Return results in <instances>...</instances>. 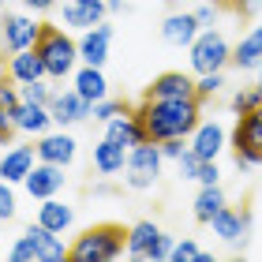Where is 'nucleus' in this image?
Returning a JSON list of instances; mask_svg holds the SVG:
<instances>
[{
  "instance_id": "4",
  "label": "nucleus",
  "mask_w": 262,
  "mask_h": 262,
  "mask_svg": "<svg viewBox=\"0 0 262 262\" xmlns=\"http://www.w3.org/2000/svg\"><path fill=\"white\" fill-rule=\"evenodd\" d=\"M232 161L236 169H251V165L262 161V105L251 113H240L236 120V131H232Z\"/></svg>"
},
{
  "instance_id": "43",
  "label": "nucleus",
  "mask_w": 262,
  "mask_h": 262,
  "mask_svg": "<svg viewBox=\"0 0 262 262\" xmlns=\"http://www.w3.org/2000/svg\"><path fill=\"white\" fill-rule=\"evenodd\" d=\"M258 8H262V0H244V11H240V15H247V19H251Z\"/></svg>"
},
{
  "instance_id": "16",
  "label": "nucleus",
  "mask_w": 262,
  "mask_h": 262,
  "mask_svg": "<svg viewBox=\"0 0 262 262\" xmlns=\"http://www.w3.org/2000/svg\"><path fill=\"white\" fill-rule=\"evenodd\" d=\"M8 75L23 86V82H34V79H49V71H45V60L38 56V49H19L8 60Z\"/></svg>"
},
{
  "instance_id": "11",
  "label": "nucleus",
  "mask_w": 262,
  "mask_h": 262,
  "mask_svg": "<svg viewBox=\"0 0 262 262\" xmlns=\"http://www.w3.org/2000/svg\"><path fill=\"white\" fill-rule=\"evenodd\" d=\"M109 41H113V27H109V23L90 27L86 34H82V41H79V60L101 68L105 60H109Z\"/></svg>"
},
{
  "instance_id": "33",
  "label": "nucleus",
  "mask_w": 262,
  "mask_h": 262,
  "mask_svg": "<svg viewBox=\"0 0 262 262\" xmlns=\"http://www.w3.org/2000/svg\"><path fill=\"white\" fill-rule=\"evenodd\" d=\"M176 165H180V176H184V180H195V172H199L202 158H199V154H195L191 146H187V150L180 154V158H176Z\"/></svg>"
},
{
  "instance_id": "3",
  "label": "nucleus",
  "mask_w": 262,
  "mask_h": 262,
  "mask_svg": "<svg viewBox=\"0 0 262 262\" xmlns=\"http://www.w3.org/2000/svg\"><path fill=\"white\" fill-rule=\"evenodd\" d=\"M34 49H38V56L45 60L49 79H64V75H71V71H75L79 41H71L64 30L53 27V23H41V34H38V41H34Z\"/></svg>"
},
{
  "instance_id": "15",
  "label": "nucleus",
  "mask_w": 262,
  "mask_h": 262,
  "mask_svg": "<svg viewBox=\"0 0 262 262\" xmlns=\"http://www.w3.org/2000/svg\"><path fill=\"white\" fill-rule=\"evenodd\" d=\"M49 124H53L49 105L27 101V98L19 101V109H15V127L23 131V135H45V131H49Z\"/></svg>"
},
{
  "instance_id": "23",
  "label": "nucleus",
  "mask_w": 262,
  "mask_h": 262,
  "mask_svg": "<svg viewBox=\"0 0 262 262\" xmlns=\"http://www.w3.org/2000/svg\"><path fill=\"white\" fill-rule=\"evenodd\" d=\"M75 90H79L86 101H101V98H109V82H105L101 68H94V64H82V68L75 71Z\"/></svg>"
},
{
  "instance_id": "7",
  "label": "nucleus",
  "mask_w": 262,
  "mask_h": 262,
  "mask_svg": "<svg viewBox=\"0 0 262 262\" xmlns=\"http://www.w3.org/2000/svg\"><path fill=\"white\" fill-rule=\"evenodd\" d=\"M94 109V101H86L79 90H60V94H53V101H49V113H53V124H79V120H86Z\"/></svg>"
},
{
  "instance_id": "1",
  "label": "nucleus",
  "mask_w": 262,
  "mask_h": 262,
  "mask_svg": "<svg viewBox=\"0 0 262 262\" xmlns=\"http://www.w3.org/2000/svg\"><path fill=\"white\" fill-rule=\"evenodd\" d=\"M135 116L146 127L150 142L187 139L199 127L202 98H142V105H135Z\"/></svg>"
},
{
  "instance_id": "21",
  "label": "nucleus",
  "mask_w": 262,
  "mask_h": 262,
  "mask_svg": "<svg viewBox=\"0 0 262 262\" xmlns=\"http://www.w3.org/2000/svg\"><path fill=\"white\" fill-rule=\"evenodd\" d=\"M225 146V131L217 124H199L191 131V150L199 154L202 161H217V154Z\"/></svg>"
},
{
  "instance_id": "14",
  "label": "nucleus",
  "mask_w": 262,
  "mask_h": 262,
  "mask_svg": "<svg viewBox=\"0 0 262 262\" xmlns=\"http://www.w3.org/2000/svg\"><path fill=\"white\" fill-rule=\"evenodd\" d=\"M34 150H38V161H53V165H71V161H75V139H71L68 131L41 135Z\"/></svg>"
},
{
  "instance_id": "22",
  "label": "nucleus",
  "mask_w": 262,
  "mask_h": 262,
  "mask_svg": "<svg viewBox=\"0 0 262 262\" xmlns=\"http://www.w3.org/2000/svg\"><path fill=\"white\" fill-rule=\"evenodd\" d=\"M27 232L34 236V244H38L41 262H64V258H68V247H64V240H60V232L45 229V225H30Z\"/></svg>"
},
{
  "instance_id": "2",
  "label": "nucleus",
  "mask_w": 262,
  "mask_h": 262,
  "mask_svg": "<svg viewBox=\"0 0 262 262\" xmlns=\"http://www.w3.org/2000/svg\"><path fill=\"white\" fill-rule=\"evenodd\" d=\"M124 251H127L124 225H94V229L75 236V244L68 247V258L71 262H113Z\"/></svg>"
},
{
  "instance_id": "35",
  "label": "nucleus",
  "mask_w": 262,
  "mask_h": 262,
  "mask_svg": "<svg viewBox=\"0 0 262 262\" xmlns=\"http://www.w3.org/2000/svg\"><path fill=\"white\" fill-rule=\"evenodd\" d=\"M64 23H68V27H86V30H90L86 8H82V4H75V0H71V4H64Z\"/></svg>"
},
{
  "instance_id": "6",
  "label": "nucleus",
  "mask_w": 262,
  "mask_h": 262,
  "mask_svg": "<svg viewBox=\"0 0 262 262\" xmlns=\"http://www.w3.org/2000/svg\"><path fill=\"white\" fill-rule=\"evenodd\" d=\"M38 34H41V23H34L30 15H4V23H0V45L11 53L34 49Z\"/></svg>"
},
{
  "instance_id": "38",
  "label": "nucleus",
  "mask_w": 262,
  "mask_h": 262,
  "mask_svg": "<svg viewBox=\"0 0 262 262\" xmlns=\"http://www.w3.org/2000/svg\"><path fill=\"white\" fill-rule=\"evenodd\" d=\"M199 184H217V161H202L199 172H195Z\"/></svg>"
},
{
  "instance_id": "44",
  "label": "nucleus",
  "mask_w": 262,
  "mask_h": 262,
  "mask_svg": "<svg viewBox=\"0 0 262 262\" xmlns=\"http://www.w3.org/2000/svg\"><path fill=\"white\" fill-rule=\"evenodd\" d=\"M105 4H109V11H120V8H124V0H105Z\"/></svg>"
},
{
  "instance_id": "45",
  "label": "nucleus",
  "mask_w": 262,
  "mask_h": 262,
  "mask_svg": "<svg viewBox=\"0 0 262 262\" xmlns=\"http://www.w3.org/2000/svg\"><path fill=\"white\" fill-rule=\"evenodd\" d=\"M75 4H94V0H75Z\"/></svg>"
},
{
  "instance_id": "36",
  "label": "nucleus",
  "mask_w": 262,
  "mask_h": 262,
  "mask_svg": "<svg viewBox=\"0 0 262 262\" xmlns=\"http://www.w3.org/2000/svg\"><path fill=\"white\" fill-rule=\"evenodd\" d=\"M15 213V195H11V184L0 180V221H8Z\"/></svg>"
},
{
  "instance_id": "41",
  "label": "nucleus",
  "mask_w": 262,
  "mask_h": 262,
  "mask_svg": "<svg viewBox=\"0 0 262 262\" xmlns=\"http://www.w3.org/2000/svg\"><path fill=\"white\" fill-rule=\"evenodd\" d=\"M210 4H217V11H236V15L244 11V0H210Z\"/></svg>"
},
{
  "instance_id": "28",
  "label": "nucleus",
  "mask_w": 262,
  "mask_h": 262,
  "mask_svg": "<svg viewBox=\"0 0 262 262\" xmlns=\"http://www.w3.org/2000/svg\"><path fill=\"white\" fill-rule=\"evenodd\" d=\"M172 262H210V251H202L195 240L172 244Z\"/></svg>"
},
{
  "instance_id": "47",
  "label": "nucleus",
  "mask_w": 262,
  "mask_h": 262,
  "mask_svg": "<svg viewBox=\"0 0 262 262\" xmlns=\"http://www.w3.org/2000/svg\"><path fill=\"white\" fill-rule=\"evenodd\" d=\"M258 86H262V75H258Z\"/></svg>"
},
{
  "instance_id": "17",
  "label": "nucleus",
  "mask_w": 262,
  "mask_h": 262,
  "mask_svg": "<svg viewBox=\"0 0 262 262\" xmlns=\"http://www.w3.org/2000/svg\"><path fill=\"white\" fill-rule=\"evenodd\" d=\"M158 240H161V229L154 221H139V225H131L127 229V255L131 258H146L150 262V255H154V247H158Z\"/></svg>"
},
{
  "instance_id": "32",
  "label": "nucleus",
  "mask_w": 262,
  "mask_h": 262,
  "mask_svg": "<svg viewBox=\"0 0 262 262\" xmlns=\"http://www.w3.org/2000/svg\"><path fill=\"white\" fill-rule=\"evenodd\" d=\"M262 105V86H255V90H240L232 98V109L236 113H251V109H258Z\"/></svg>"
},
{
  "instance_id": "30",
  "label": "nucleus",
  "mask_w": 262,
  "mask_h": 262,
  "mask_svg": "<svg viewBox=\"0 0 262 262\" xmlns=\"http://www.w3.org/2000/svg\"><path fill=\"white\" fill-rule=\"evenodd\" d=\"M11 262H41L38 244H34V236H30V232H23L19 240H15V247H11Z\"/></svg>"
},
{
  "instance_id": "27",
  "label": "nucleus",
  "mask_w": 262,
  "mask_h": 262,
  "mask_svg": "<svg viewBox=\"0 0 262 262\" xmlns=\"http://www.w3.org/2000/svg\"><path fill=\"white\" fill-rule=\"evenodd\" d=\"M221 206H225V191H221L217 184H202V191L195 199V221L199 225H210L213 213H217Z\"/></svg>"
},
{
  "instance_id": "10",
  "label": "nucleus",
  "mask_w": 262,
  "mask_h": 262,
  "mask_svg": "<svg viewBox=\"0 0 262 262\" xmlns=\"http://www.w3.org/2000/svg\"><path fill=\"white\" fill-rule=\"evenodd\" d=\"M146 98H199V82L184 71H165L146 86Z\"/></svg>"
},
{
  "instance_id": "20",
  "label": "nucleus",
  "mask_w": 262,
  "mask_h": 262,
  "mask_svg": "<svg viewBox=\"0 0 262 262\" xmlns=\"http://www.w3.org/2000/svg\"><path fill=\"white\" fill-rule=\"evenodd\" d=\"M127 146H120V142H113V139H101L98 146H94V169H98L101 176H116V172H124V165H127Z\"/></svg>"
},
{
  "instance_id": "13",
  "label": "nucleus",
  "mask_w": 262,
  "mask_h": 262,
  "mask_svg": "<svg viewBox=\"0 0 262 262\" xmlns=\"http://www.w3.org/2000/svg\"><path fill=\"white\" fill-rule=\"evenodd\" d=\"M34 158H38V150L34 146H11L4 158H0V180L8 184H23L34 169Z\"/></svg>"
},
{
  "instance_id": "26",
  "label": "nucleus",
  "mask_w": 262,
  "mask_h": 262,
  "mask_svg": "<svg viewBox=\"0 0 262 262\" xmlns=\"http://www.w3.org/2000/svg\"><path fill=\"white\" fill-rule=\"evenodd\" d=\"M71 221H75L71 206H64V202H56V199H41V206H38V225H45V229H53V232H64Z\"/></svg>"
},
{
  "instance_id": "29",
  "label": "nucleus",
  "mask_w": 262,
  "mask_h": 262,
  "mask_svg": "<svg viewBox=\"0 0 262 262\" xmlns=\"http://www.w3.org/2000/svg\"><path fill=\"white\" fill-rule=\"evenodd\" d=\"M120 113H131V105H124V101H113V98L94 101V109H90V116H94V120H101V124H109L113 116H120Z\"/></svg>"
},
{
  "instance_id": "48",
  "label": "nucleus",
  "mask_w": 262,
  "mask_h": 262,
  "mask_svg": "<svg viewBox=\"0 0 262 262\" xmlns=\"http://www.w3.org/2000/svg\"><path fill=\"white\" fill-rule=\"evenodd\" d=\"M0 4H4V0H0Z\"/></svg>"
},
{
  "instance_id": "25",
  "label": "nucleus",
  "mask_w": 262,
  "mask_h": 262,
  "mask_svg": "<svg viewBox=\"0 0 262 262\" xmlns=\"http://www.w3.org/2000/svg\"><path fill=\"white\" fill-rule=\"evenodd\" d=\"M232 64L240 68V71H247V68H258L262 64V27H255L247 38L232 49Z\"/></svg>"
},
{
  "instance_id": "5",
  "label": "nucleus",
  "mask_w": 262,
  "mask_h": 262,
  "mask_svg": "<svg viewBox=\"0 0 262 262\" xmlns=\"http://www.w3.org/2000/svg\"><path fill=\"white\" fill-rule=\"evenodd\" d=\"M191 49V68L199 71V75H210V71H221L225 64H232V49L229 41L221 38L217 30H199V38L187 45Z\"/></svg>"
},
{
  "instance_id": "9",
  "label": "nucleus",
  "mask_w": 262,
  "mask_h": 262,
  "mask_svg": "<svg viewBox=\"0 0 262 262\" xmlns=\"http://www.w3.org/2000/svg\"><path fill=\"white\" fill-rule=\"evenodd\" d=\"M210 225H213V232H217L225 244H244V240H247V225H251V213H247V206H244V210L221 206L217 213H213Z\"/></svg>"
},
{
  "instance_id": "42",
  "label": "nucleus",
  "mask_w": 262,
  "mask_h": 262,
  "mask_svg": "<svg viewBox=\"0 0 262 262\" xmlns=\"http://www.w3.org/2000/svg\"><path fill=\"white\" fill-rule=\"evenodd\" d=\"M27 8H34V11H49V8H56V0H23Z\"/></svg>"
},
{
  "instance_id": "40",
  "label": "nucleus",
  "mask_w": 262,
  "mask_h": 262,
  "mask_svg": "<svg viewBox=\"0 0 262 262\" xmlns=\"http://www.w3.org/2000/svg\"><path fill=\"white\" fill-rule=\"evenodd\" d=\"M213 15H217V4H202V8L195 11V19H199V27H210V23H213Z\"/></svg>"
},
{
  "instance_id": "18",
  "label": "nucleus",
  "mask_w": 262,
  "mask_h": 262,
  "mask_svg": "<svg viewBox=\"0 0 262 262\" xmlns=\"http://www.w3.org/2000/svg\"><path fill=\"white\" fill-rule=\"evenodd\" d=\"M199 19H195V11H184V15H169L165 19V27H161V38L169 41V45H191L195 38H199Z\"/></svg>"
},
{
  "instance_id": "31",
  "label": "nucleus",
  "mask_w": 262,
  "mask_h": 262,
  "mask_svg": "<svg viewBox=\"0 0 262 262\" xmlns=\"http://www.w3.org/2000/svg\"><path fill=\"white\" fill-rule=\"evenodd\" d=\"M23 98L27 101H38V105H49L53 101V90L45 79H34V82H23Z\"/></svg>"
},
{
  "instance_id": "24",
  "label": "nucleus",
  "mask_w": 262,
  "mask_h": 262,
  "mask_svg": "<svg viewBox=\"0 0 262 262\" xmlns=\"http://www.w3.org/2000/svg\"><path fill=\"white\" fill-rule=\"evenodd\" d=\"M161 161H165V154H161L158 142H139L127 154V169H139V172H150V176L161 172Z\"/></svg>"
},
{
  "instance_id": "46",
  "label": "nucleus",
  "mask_w": 262,
  "mask_h": 262,
  "mask_svg": "<svg viewBox=\"0 0 262 262\" xmlns=\"http://www.w3.org/2000/svg\"><path fill=\"white\" fill-rule=\"evenodd\" d=\"M165 4H176V0H165Z\"/></svg>"
},
{
  "instance_id": "34",
  "label": "nucleus",
  "mask_w": 262,
  "mask_h": 262,
  "mask_svg": "<svg viewBox=\"0 0 262 262\" xmlns=\"http://www.w3.org/2000/svg\"><path fill=\"white\" fill-rule=\"evenodd\" d=\"M221 86H225L221 71H210V75H202V79H199V98H202V101H210V98H213V94H217Z\"/></svg>"
},
{
  "instance_id": "12",
  "label": "nucleus",
  "mask_w": 262,
  "mask_h": 262,
  "mask_svg": "<svg viewBox=\"0 0 262 262\" xmlns=\"http://www.w3.org/2000/svg\"><path fill=\"white\" fill-rule=\"evenodd\" d=\"M105 139H113V142H120V146H139V142H150L146 139V127L139 124V116L135 109L131 113H120V116H113L109 124H105Z\"/></svg>"
},
{
  "instance_id": "37",
  "label": "nucleus",
  "mask_w": 262,
  "mask_h": 262,
  "mask_svg": "<svg viewBox=\"0 0 262 262\" xmlns=\"http://www.w3.org/2000/svg\"><path fill=\"white\" fill-rule=\"evenodd\" d=\"M154 180H158V176L139 172V169H127V176H124V184H127V187H135V191H146V187H154Z\"/></svg>"
},
{
  "instance_id": "39",
  "label": "nucleus",
  "mask_w": 262,
  "mask_h": 262,
  "mask_svg": "<svg viewBox=\"0 0 262 262\" xmlns=\"http://www.w3.org/2000/svg\"><path fill=\"white\" fill-rule=\"evenodd\" d=\"M158 146H161V154H165V158H172V161H176V158H180V154L187 150V146H184V139H165V142H158Z\"/></svg>"
},
{
  "instance_id": "19",
  "label": "nucleus",
  "mask_w": 262,
  "mask_h": 262,
  "mask_svg": "<svg viewBox=\"0 0 262 262\" xmlns=\"http://www.w3.org/2000/svg\"><path fill=\"white\" fill-rule=\"evenodd\" d=\"M15 79H0V142H8L11 135H15V109H19V101H23V94H15V86H11Z\"/></svg>"
},
{
  "instance_id": "8",
  "label": "nucleus",
  "mask_w": 262,
  "mask_h": 262,
  "mask_svg": "<svg viewBox=\"0 0 262 262\" xmlns=\"http://www.w3.org/2000/svg\"><path fill=\"white\" fill-rule=\"evenodd\" d=\"M27 191H30V199H53L56 191L64 187V165H53V161H38L30 169V176L27 180Z\"/></svg>"
}]
</instances>
